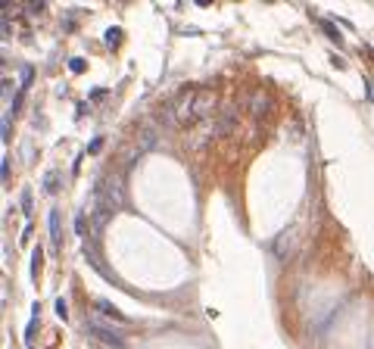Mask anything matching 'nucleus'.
<instances>
[{
  "instance_id": "5",
  "label": "nucleus",
  "mask_w": 374,
  "mask_h": 349,
  "mask_svg": "<svg viewBox=\"0 0 374 349\" xmlns=\"http://www.w3.org/2000/svg\"><path fill=\"white\" fill-rule=\"evenodd\" d=\"M94 334H97L100 337V340H106L109 346H115V349H122V337L119 334H115V331H106V328H103V324L97 321V318H94V328H91Z\"/></svg>"
},
{
  "instance_id": "8",
  "label": "nucleus",
  "mask_w": 374,
  "mask_h": 349,
  "mask_svg": "<svg viewBox=\"0 0 374 349\" xmlns=\"http://www.w3.org/2000/svg\"><path fill=\"white\" fill-rule=\"evenodd\" d=\"M56 312H60V315H63V318L69 315V309H66V299H60V302H56Z\"/></svg>"
},
{
  "instance_id": "6",
  "label": "nucleus",
  "mask_w": 374,
  "mask_h": 349,
  "mask_svg": "<svg viewBox=\"0 0 374 349\" xmlns=\"http://www.w3.org/2000/svg\"><path fill=\"white\" fill-rule=\"evenodd\" d=\"M50 240H53V247H60V212H50Z\"/></svg>"
},
{
  "instance_id": "7",
  "label": "nucleus",
  "mask_w": 374,
  "mask_h": 349,
  "mask_svg": "<svg viewBox=\"0 0 374 349\" xmlns=\"http://www.w3.org/2000/svg\"><path fill=\"white\" fill-rule=\"evenodd\" d=\"M97 309H100V312H103V315H109V318H112V321H125V318H122V315H119V309H112V306H106V302H103V299H100V302H97Z\"/></svg>"
},
{
  "instance_id": "3",
  "label": "nucleus",
  "mask_w": 374,
  "mask_h": 349,
  "mask_svg": "<svg viewBox=\"0 0 374 349\" xmlns=\"http://www.w3.org/2000/svg\"><path fill=\"white\" fill-rule=\"evenodd\" d=\"M272 109V100H268V94H262V90H253L250 94V115H253V122L259 125L262 122V115Z\"/></svg>"
},
{
  "instance_id": "1",
  "label": "nucleus",
  "mask_w": 374,
  "mask_h": 349,
  "mask_svg": "<svg viewBox=\"0 0 374 349\" xmlns=\"http://www.w3.org/2000/svg\"><path fill=\"white\" fill-rule=\"evenodd\" d=\"M237 125H240L237 106H234V103H221V106H218V112H215V119H212V128H209V131H212V134H231Z\"/></svg>"
},
{
  "instance_id": "4",
  "label": "nucleus",
  "mask_w": 374,
  "mask_h": 349,
  "mask_svg": "<svg viewBox=\"0 0 374 349\" xmlns=\"http://www.w3.org/2000/svg\"><path fill=\"white\" fill-rule=\"evenodd\" d=\"M215 109V94L212 90H196V106H193V119H203Z\"/></svg>"
},
{
  "instance_id": "9",
  "label": "nucleus",
  "mask_w": 374,
  "mask_h": 349,
  "mask_svg": "<svg viewBox=\"0 0 374 349\" xmlns=\"http://www.w3.org/2000/svg\"><path fill=\"white\" fill-rule=\"evenodd\" d=\"M365 87L371 90V97H374V81H371V78H365Z\"/></svg>"
},
{
  "instance_id": "2",
  "label": "nucleus",
  "mask_w": 374,
  "mask_h": 349,
  "mask_svg": "<svg viewBox=\"0 0 374 349\" xmlns=\"http://www.w3.org/2000/svg\"><path fill=\"white\" fill-rule=\"evenodd\" d=\"M193 106H196V90H193V87H187L184 94H178V100L172 103L175 119H178L181 125H184V122H193Z\"/></svg>"
}]
</instances>
